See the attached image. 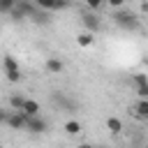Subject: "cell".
<instances>
[{"instance_id":"cell-2","label":"cell","mask_w":148,"mask_h":148,"mask_svg":"<svg viewBox=\"0 0 148 148\" xmlns=\"http://www.w3.org/2000/svg\"><path fill=\"white\" fill-rule=\"evenodd\" d=\"M37 14V5H32V2H28V0H18L16 2V7H14V12H12V18L14 21H23L25 16H35Z\"/></svg>"},{"instance_id":"cell-5","label":"cell","mask_w":148,"mask_h":148,"mask_svg":"<svg viewBox=\"0 0 148 148\" xmlns=\"http://www.w3.org/2000/svg\"><path fill=\"white\" fill-rule=\"evenodd\" d=\"M25 123H28V116L23 111H12L9 120H7V127H12V130H25Z\"/></svg>"},{"instance_id":"cell-6","label":"cell","mask_w":148,"mask_h":148,"mask_svg":"<svg viewBox=\"0 0 148 148\" xmlns=\"http://www.w3.org/2000/svg\"><path fill=\"white\" fill-rule=\"evenodd\" d=\"M37 7L46 12H58V9H67L69 2L67 0H37Z\"/></svg>"},{"instance_id":"cell-23","label":"cell","mask_w":148,"mask_h":148,"mask_svg":"<svg viewBox=\"0 0 148 148\" xmlns=\"http://www.w3.org/2000/svg\"><path fill=\"white\" fill-rule=\"evenodd\" d=\"M95 148H104V146H95Z\"/></svg>"},{"instance_id":"cell-21","label":"cell","mask_w":148,"mask_h":148,"mask_svg":"<svg viewBox=\"0 0 148 148\" xmlns=\"http://www.w3.org/2000/svg\"><path fill=\"white\" fill-rule=\"evenodd\" d=\"M76 148H95V146H92V143H79Z\"/></svg>"},{"instance_id":"cell-11","label":"cell","mask_w":148,"mask_h":148,"mask_svg":"<svg viewBox=\"0 0 148 148\" xmlns=\"http://www.w3.org/2000/svg\"><path fill=\"white\" fill-rule=\"evenodd\" d=\"M46 72H51V74H60V72H62V60H58V58H49V60H46Z\"/></svg>"},{"instance_id":"cell-13","label":"cell","mask_w":148,"mask_h":148,"mask_svg":"<svg viewBox=\"0 0 148 148\" xmlns=\"http://www.w3.org/2000/svg\"><path fill=\"white\" fill-rule=\"evenodd\" d=\"M134 113L141 116V118H148V99H139L134 104Z\"/></svg>"},{"instance_id":"cell-16","label":"cell","mask_w":148,"mask_h":148,"mask_svg":"<svg viewBox=\"0 0 148 148\" xmlns=\"http://www.w3.org/2000/svg\"><path fill=\"white\" fill-rule=\"evenodd\" d=\"M14 7H16L14 0H0V14H12Z\"/></svg>"},{"instance_id":"cell-10","label":"cell","mask_w":148,"mask_h":148,"mask_svg":"<svg viewBox=\"0 0 148 148\" xmlns=\"http://www.w3.org/2000/svg\"><path fill=\"white\" fill-rule=\"evenodd\" d=\"M92 42H95V35H92V32H81V35L76 37V44H79V46H83V49L92 46Z\"/></svg>"},{"instance_id":"cell-3","label":"cell","mask_w":148,"mask_h":148,"mask_svg":"<svg viewBox=\"0 0 148 148\" xmlns=\"http://www.w3.org/2000/svg\"><path fill=\"white\" fill-rule=\"evenodd\" d=\"M2 67H5V74H7V79H9L12 83L21 81V69H18V62H16L12 56H5V58H2Z\"/></svg>"},{"instance_id":"cell-1","label":"cell","mask_w":148,"mask_h":148,"mask_svg":"<svg viewBox=\"0 0 148 148\" xmlns=\"http://www.w3.org/2000/svg\"><path fill=\"white\" fill-rule=\"evenodd\" d=\"M113 23H116L118 28H123V30H136V28H139V18H136V14H132L130 9L116 12V14H113Z\"/></svg>"},{"instance_id":"cell-7","label":"cell","mask_w":148,"mask_h":148,"mask_svg":"<svg viewBox=\"0 0 148 148\" xmlns=\"http://www.w3.org/2000/svg\"><path fill=\"white\" fill-rule=\"evenodd\" d=\"M81 21H83V25H86V32H92V35H95V32L99 30V16H95V14L88 12V14L81 16Z\"/></svg>"},{"instance_id":"cell-12","label":"cell","mask_w":148,"mask_h":148,"mask_svg":"<svg viewBox=\"0 0 148 148\" xmlns=\"http://www.w3.org/2000/svg\"><path fill=\"white\" fill-rule=\"evenodd\" d=\"M23 113H25V116H39V104H37L35 99H25Z\"/></svg>"},{"instance_id":"cell-4","label":"cell","mask_w":148,"mask_h":148,"mask_svg":"<svg viewBox=\"0 0 148 148\" xmlns=\"http://www.w3.org/2000/svg\"><path fill=\"white\" fill-rule=\"evenodd\" d=\"M25 130L32 132V134H44L49 130V123L39 116H28V123H25Z\"/></svg>"},{"instance_id":"cell-15","label":"cell","mask_w":148,"mask_h":148,"mask_svg":"<svg viewBox=\"0 0 148 148\" xmlns=\"http://www.w3.org/2000/svg\"><path fill=\"white\" fill-rule=\"evenodd\" d=\"M65 132L67 134H79L81 132V123L79 120H67L65 123Z\"/></svg>"},{"instance_id":"cell-8","label":"cell","mask_w":148,"mask_h":148,"mask_svg":"<svg viewBox=\"0 0 148 148\" xmlns=\"http://www.w3.org/2000/svg\"><path fill=\"white\" fill-rule=\"evenodd\" d=\"M51 99H53V104L62 106L65 111H72V109H76V104H74L72 99H67V97H65L62 92H53V97H51Z\"/></svg>"},{"instance_id":"cell-14","label":"cell","mask_w":148,"mask_h":148,"mask_svg":"<svg viewBox=\"0 0 148 148\" xmlns=\"http://www.w3.org/2000/svg\"><path fill=\"white\" fill-rule=\"evenodd\" d=\"M106 127L111 130V134H120V132H123V123H120L118 118H113V116L106 120Z\"/></svg>"},{"instance_id":"cell-24","label":"cell","mask_w":148,"mask_h":148,"mask_svg":"<svg viewBox=\"0 0 148 148\" xmlns=\"http://www.w3.org/2000/svg\"><path fill=\"white\" fill-rule=\"evenodd\" d=\"M146 120H148V118H146Z\"/></svg>"},{"instance_id":"cell-20","label":"cell","mask_w":148,"mask_h":148,"mask_svg":"<svg viewBox=\"0 0 148 148\" xmlns=\"http://www.w3.org/2000/svg\"><path fill=\"white\" fill-rule=\"evenodd\" d=\"M88 7H90V9H99V2H97V0H88Z\"/></svg>"},{"instance_id":"cell-19","label":"cell","mask_w":148,"mask_h":148,"mask_svg":"<svg viewBox=\"0 0 148 148\" xmlns=\"http://www.w3.org/2000/svg\"><path fill=\"white\" fill-rule=\"evenodd\" d=\"M9 113H12V111H5V109H0V125H7V120H9Z\"/></svg>"},{"instance_id":"cell-17","label":"cell","mask_w":148,"mask_h":148,"mask_svg":"<svg viewBox=\"0 0 148 148\" xmlns=\"http://www.w3.org/2000/svg\"><path fill=\"white\" fill-rule=\"evenodd\" d=\"M136 95H139V99H148V83L136 86Z\"/></svg>"},{"instance_id":"cell-22","label":"cell","mask_w":148,"mask_h":148,"mask_svg":"<svg viewBox=\"0 0 148 148\" xmlns=\"http://www.w3.org/2000/svg\"><path fill=\"white\" fill-rule=\"evenodd\" d=\"M141 12H146V14H148V2H143V5H141Z\"/></svg>"},{"instance_id":"cell-18","label":"cell","mask_w":148,"mask_h":148,"mask_svg":"<svg viewBox=\"0 0 148 148\" xmlns=\"http://www.w3.org/2000/svg\"><path fill=\"white\" fill-rule=\"evenodd\" d=\"M132 81H134V86H143V83H148V76L146 74H134Z\"/></svg>"},{"instance_id":"cell-9","label":"cell","mask_w":148,"mask_h":148,"mask_svg":"<svg viewBox=\"0 0 148 148\" xmlns=\"http://www.w3.org/2000/svg\"><path fill=\"white\" fill-rule=\"evenodd\" d=\"M25 99H28V97H23V95H12V97H9V106H12V111H23Z\"/></svg>"}]
</instances>
